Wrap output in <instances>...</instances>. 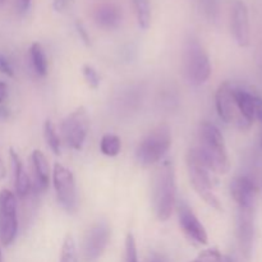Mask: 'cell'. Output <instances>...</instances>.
I'll return each instance as SVG.
<instances>
[{"mask_svg":"<svg viewBox=\"0 0 262 262\" xmlns=\"http://www.w3.org/2000/svg\"><path fill=\"white\" fill-rule=\"evenodd\" d=\"M193 150L211 173L227 174L230 170L224 137L219 128L212 123L202 122L200 124L199 146Z\"/></svg>","mask_w":262,"mask_h":262,"instance_id":"6da1fadb","label":"cell"},{"mask_svg":"<svg viewBox=\"0 0 262 262\" xmlns=\"http://www.w3.org/2000/svg\"><path fill=\"white\" fill-rule=\"evenodd\" d=\"M177 205L176 169L171 161L159 163L152 176V206L160 222L170 219Z\"/></svg>","mask_w":262,"mask_h":262,"instance_id":"7a4b0ae2","label":"cell"},{"mask_svg":"<svg viewBox=\"0 0 262 262\" xmlns=\"http://www.w3.org/2000/svg\"><path fill=\"white\" fill-rule=\"evenodd\" d=\"M171 146V130L165 123L156 125L138 143L136 159L143 168L156 165L163 160Z\"/></svg>","mask_w":262,"mask_h":262,"instance_id":"3957f363","label":"cell"},{"mask_svg":"<svg viewBox=\"0 0 262 262\" xmlns=\"http://www.w3.org/2000/svg\"><path fill=\"white\" fill-rule=\"evenodd\" d=\"M184 77L192 86L204 84L211 76V63L209 54L197 38L191 37L184 46Z\"/></svg>","mask_w":262,"mask_h":262,"instance_id":"277c9868","label":"cell"},{"mask_svg":"<svg viewBox=\"0 0 262 262\" xmlns=\"http://www.w3.org/2000/svg\"><path fill=\"white\" fill-rule=\"evenodd\" d=\"M186 163L189 182H191V186L193 187L196 193L212 209L222 211L223 207L220 204V200L217 199L214 192V181H212L211 171L200 160L193 148H191L187 152Z\"/></svg>","mask_w":262,"mask_h":262,"instance_id":"5b68a950","label":"cell"},{"mask_svg":"<svg viewBox=\"0 0 262 262\" xmlns=\"http://www.w3.org/2000/svg\"><path fill=\"white\" fill-rule=\"evenodd\" d=\"M90 128V118L86 107L79 106L61 122L60 132L67 146L73 150H82Z\"/></svg>","mask_w":262,"mask_h":262,"instance_id":"8992f818","label":"cell"},{"mask_svg":"<svg viewBox=\"0 0 262 262\" xmlns=\"http://www.w3.org/2000/svg\"><path fill=\"white\" fill-rule=\"evenodd\" d=\"M17 196L9 189L0 191V243L5 247L14 242L18 233Z\"/></svg>","mask_w":262,"mask_h":262,"instance_id":"52a82bcc","label":"cell"},{"mask_svg":"<svg viewBox=\"0 0 262 262\" xmlns=\"http://www.w3.org/2000/svg\"><path fill=\"white\" fill-rule=\"evenodd\" d=\"M53 183L61 207L68 214L76 212L78 201H77V187L73 173L61 164L56 163L53 170Z\"/></svg>","mask_w":262,"mask_h":262,"instance_id":"ba28073f","label":"cell"},{"mask_svg":"<svg viewBox=\"0 0 262 262\" xmlns=\"http://www.w3.org/2000/svg\"><path fill=\"white\" fill-rule=\"evenodd\" d=\"M110 225L106 220H99L87 232L83 242V257L86 262H96L109 243Z\"/></svg>","mask_w":262,"mask_h":262,"instance_id":"9c48e42d","label":"cell"},{"mask_svg":"<svg viewBox=\"0 0 262 262\" xmlns=\"http://www.w3.org/2000/svg\"><path fill=\"white\" fill-rule=\"evenodd\" d=\"M255 205L238 206L237 214V238L239 248L246 258L252 256L255 243Z\"/></svg>","mask_w":262,"mask_h":262,"instance_id":"30bf717a","label":"cell"},{"mask_svg":"<svg viewBox=\"0 0 262 262\" xmlns=\"http://www.w3.org/2000/svg\"><path fill=\"white\" fill-rule=\"evenodd\" d=\"M234 86L230 82H223L215 94V106L220 119L227 124H235L241 129H246L233 96Z\"/></svg>","mask_w":262,"mask_h":262,"instance_id":"8fae6325","label":"cell"},{"mask_svg":"<svg viewBox=\"0 0 262 262\" xmlns=\"http://www.w3.org/2000/svg\"><path fill=\"white\" fill-rule=\"evenodd\" d=\"M176 207L179 225H181V229L183 230L186 237L189 238L192 242L197 243V245H207L209 237H207L206 228L200 222V219L196 216L191 206L186 201H179L176 205Z\"/></svg>","mask_w":262,"mask_h":262,"instance_id":"7c38bea8","label":"cell"},{"mask_svg":"<svg viewBox=\"0 0 262 262\" xmlns=\"http://www.w3.org/2000/svg\"><path fill=\"white\" fill-rule=\"evenodd\" d=\"M230 28L233 37L241 48L250 45V14L243 0H233L230 8Z\"/></svg>","mask_w":262,"mask_h":262,"instance_id":"4fadbf2b","label":"cell"},{"mask_svg":"<svg viewBox=\"0 0 262 262\" xmlns=\"http://www.w3.org/2000/svg\"><path fill=\"white\" fill-rule=\"evenodd\" d=\"M230 194L238 206L255 205L257 186L255 181L248 176L235 177L230 183Z\"/></svg>","mask_w":262,"mask_h":262,"instance_id":"5bb4252c","label":"cell"},{"mask_svg":"<svg viewBox=\"0 0 262 262\" xmlns=\"http://www.w3.org/2000/svg\"><path fill=\"white\" fill-rule=\"evenodd\" d=\"M9 158L12 161V169H13V178H14V189L15 196L18 199H25L30 194L31 188H32V183L26 173L25 165L22 163V159L18 155L17 151L14 148H9Z\"/></svg>","mask_w":262,"mask_h":262,"instance_id":"9a60e30c","label":"cell"},{"mask_svg":"<svg viewBox=\"0 0 262 262\" xmlns=\"http://www.w3.org/2000/svg\"><path fill=\"white\" fill-rule=\"evenodd\" d=\"M94 20L104 30H115L122 23V10L114 3H102L95 9Z\"/></svg>","mask_w":262,"mask_h":262,"instance_id":"2e32d148","label":"cell"},{"mask_svg":"<svg viewBox=\"0 0 262 262\" xmlns=\"http://www.w3.org/2000/svg\"><path fill=\"white\" fill-rule=\"evenodd\" d=\"M233 96H234L235 105H237V109L243 120V124L247 129L256 120V95L251 94L246 90L234 87Z\"/></svg>","mask_w":262,"mask_h":262,"instance_id":"e0dca14e","label":"cell"},{"mask_svg":"<svg viewBox=\"0 0 262 262\" xmlns=\"http://www.w3.org/2000/svg\"><path fill=\"white\" fill-rule=\"evenodd\" d=\"M33 176H35V189L37 192H45L50 183V166L48 159L40 150H35L31 156Z\"/></svg>","mask_w":262,"mask_h":262,"instance_id":"ac0fdd59","label":"cell"},{"mask_svg":"<svg viewBox=\"0 0 262 262\" xmlns=\"http://www.w3.org/2000/svg\"><path fill=\"white\" fill-rule=\"evenodd\" d=\"M30 61L33 72L38 77H45L48 74V58L42 45L38 42H33L30 48Z\"/></svg>","mask_w":262,"mask_h":262,"instance_id":"d6986e66","label":"cell"},{"mask_svg":"<svg viewBox=\"0 0 262 262\" xmlns=\"http://www.w3.org/2000/svg\"><path fill=\"white\" fill-rule=\"evenodd\" d=\"M135 8L136 19L142 30H147L151 25V3L150 0H132Z\"/></svg>","mask_w":262,"mask_h":262,"instance_id":"ffe728a7","label":"cell"},{"mask_svg":"<svg viewBox=\"0 0 262 262\" xmlns=\"http://www.w3.org/2000/svg\"><path fill=\"white\" fill-rule=\"evenodd\" d=\"M100 150L105 156L115 158L119 155L120 150H122V141L117 135L106 133L102 136L101 141H100Z\"/></svg>","mask_w":262,"mask_h":262,"instance_id":"44dd1931","label":"cell"},{"mask_svg":"<svg viewBox=\"0 0 262 262\" xmlns=\"http://www.w3.org/2000/svg\"><path fill=\"white\" fill-rule=\"evenodd\" d=\"M43 137H45V141L49 147H50V150L55 155H60L61 141L58 132H56L55 125H54V123L50 119L46 120L45 124H43Z\"/></svg>","mask_w":262,"mask_h":262,"instance_id":"7402d4cb","label":"cell"},{"mask_svg":"<svg viewBox=\"0 0 262 262\" xmlns=\"http://www.w3.org/2000/svg\"><path fill=\"white\" fill-rule=\"evenodd\" d=\"M60 262H78V255H77L76 241L71 234L64 238L63 247H61Z\"/></svg>","mask_w":262,"mask_h":262,"instance_id":"603a6c76","label":"cell"},{"mask_svg":"<svg viewBox=\"0 0 262 262\" xmlns=\"http://www.w3.org/2000/svg\"><path fill=\"white\" fill-rule=\"evenodd\" d=\"M199 262H234L229 256L220 253L217 250H206L202 251L196 258Z\"/></svg>","mask_w":262,"mask_h":262,"instance_id":"cb8c5ba5","label":"cell"},{"mask_svg":"<svg viewBox=\"0 0 262 262\" xmlns=\"http://www.w3.org/2000/svg\"><path fill=\"white\" fill-rule=\"evenodd\" d=\"M82 74H83V78L86 81L87 86L92 90H96L100 86V76L97 73L96 69L94 68L90 64H84L82 67Z\"/></svg>","mask_w":262,"mask_h":262,"instance_id":"d4e9b609","label":"cell"},{"mask_svg":"<svg viewBox=\"0 0 262 262\" xmlns=\"http://www.w3.org/2000/svg\"><path fill=\"white\" fill-rule=\"evenodd\" d=\"M124 262H138L137 245L132 233H128L125 237V256Z\"/></svg>","mask_w":262,"mask_h":262,"instance_id":"484cf974","label":"cell"},{"mask_svg":"<svg viewBox=\"0 0 262 262\" xmlns=\"http://www.w3.org/2000/svg\"><path fill=\"white\" fill-rule=\"evenodd\" d=\"M0 73L4 74V76L7 77L14 76V69H13L12 63H10L9 59L2 53H0Z\"/></svg>","mask_w":262,"mask_h":262,"instance_id":"4316f807","label":"cell"},{"mask_svg":"<svg viewBox=\"0 0 262 262\" xmlns=\"http://www.w3.org/2000/svg\"><path fill=\"white\" fill-rule=\"evenodd\" d=\"M76 30H77V32H78L79 37L82 38V41H83L87 46L91 45V40H90L89 32H87L86 27H84L83 23H82L81 20H76Z\"/></svg>","mask_w":262,"mask_h":262,"instance_id":"83f0119b","label":"cell"},{"mask_svg":"<svg viewBox=\"0 0 262 262\" xmlns=\"http://www.w3.org/2000/svg\"><path fill=\"white\" fill-rule=\"evenodd\" d=\"M32 0H15V9L19 14H26L31 9Z\"/></svg>","mask_w":262,"mask_h":262,"instance_id":"f1b7e54d","label":"cell"},{"mask_svg":"<svg viewBox=\"0 0 262 262\" xmlns=\"http://www.w3.org/2000/svg\"><path fill=\"white\" fill-rule=\"evenodd\" d=\"M8 84L5 83V82L0 81V106H2L3 104H4V101L7 100L8 97Z\"/></svg>","mask_w":262,"mask_h":262,"instance_id":"f546056e","label":"cell"},{"mask_svg":"<svg viewBox=\"0 0 262 262\" xmlns=\"http://www.w3.org/2000/svg\"><path fill=\"white\" fill-rule=\"evenodd\" d=\"M256 119L262 124V96L256 95Z\"/></svg>","mask_w":262,"mask_h":262,"instance_id":"4dcf8cb0","label":"cell"},{"mask_svg":"<svg viewBox=\"0 0 262 262\" xmlns=\"http://www.w3.org/2000/svg\"><path fill=\"white\" fill-rule=\"evenodd\" d=\"M68 0H54L53 2V8L56 12H61L63 9H66V7L68 5Z\"/></svg>","mask_w":262,"mask_h":262,"instance_id":"1f68e13d","label":"cell"},{"mask_svg":"<svg viewBox=\"0 0 262 262\" xmlns=\"http://www.w3.org/2000/svg\"><path fill=\"white\" fill-rule=\"evenodd\" d=\"M5 176H7V169H5V165L4 163H3V160L0 159V182L5 178Z\"/></svg>","mask_w":262,"mask_h":262,"instance_id":"d6a6232c","label":"cell"},{"mask_svg":"<svg viewBox=\"0 0 262 262\" xmlns=\"http://www.w3.org/2000/svg\"><path fill=\"white\" fill-rule=\"evenodd\" d=\"M0 262H3V255H2V250H0Z\"/></svg>","mask_w":262,"mask_h":262,"instance_id":"836d02e7","label":"cell"},{"mask_svg":"<svg viewBox=\"0 0 262 262\" xmlns=\"http://www.w3.org/2000/svg\"><path fill=\"white\" fill-rule=\"evenodd\" d=\"M5 2H7V0H0V5H3V4H4Z\"/></svg>","mask_w":262,"mask_h":262,"instance_id":"e575fe53","label":"cell"},{"mask_svg":"<svg viewBox=\"0 0 262 262\" xmlns=\"http://www.w3.org/2000/svg\"><path fill=\"white\" fill-rule=\"evenodd\" d=\"M260 145H261V148H262V133H261V137H260Z\"/></svg>","mask_w":262,"mask_h":262,"instance_id":"d590c367","label":"cell"},{"mask_svg":"<svg viewBox=\"0 0 262 262\" xmlns=\"http://www.w3.org/2000/svg\"><path fill=\"white\" fill-rule=\"evenodd\" d=\"M204 2H216V0H204Z\"/></svg>","mask_w":262,"mask_h":262,"instance_id":"8d00e7d4","label":"cell"},{"mask_svg":"<svg viewBox=\"0 0 262 262\" xmlns=\"http://www.w3.org/2000/svg\"><path fill=\"white\" fill-rule=\"evenodd\" d=\"M192 262H199V261H197V260H194V261H192Z\"/></svg>","mask_w":262,"mask_h":262,"instance_id":"74e56055","label":"cell"},{"mask_svg":"<svg viewBox=\"0 0 262 262\" xmlns=\"http://www.w3.org/2000/svg\"><path fill=\"white\" fill-rule=\"evenodd\" d=\"M68 2H71V0H68Z\"/></svg>","mask_w":262,"mask_h":262,"instance_id":"f35d334b","label":"cell"}]
</instances>
